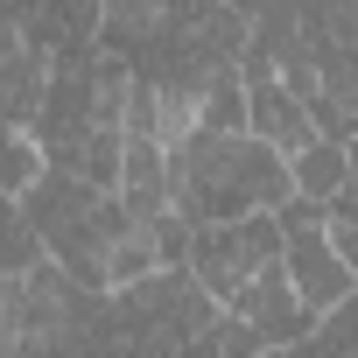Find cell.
<instances>
[{"label": "cell", "instance_id": "7a4b0ae2", "mask_svg": "<svg viewBox=\"0 0 358 358\" xmlns=\"http://www.w3.org/2000/svg\"><path fill=\"white\" fill-rule=\"evenodd\" d=\"M183 267H190V281L225 309L246 281H260L267 267H281V225H274V211L239 218V225H204V232H190Z\"/></svg>", "mask_w": 358, "mask_h": 358}, {"label": "cell", "instance_id": "6da1fadb", "mask_svg": "<svg viewBox=\"0 0 358 358\" xmlns=\"http://www.w3.org/2000/svg\"><path fill=\"white\" fill-rule=\"evenodd\" d=\"M288 197H295L288 162L260 148L253 134H190L169 155V211L183 232L239 225V218L281 211Z\"/></svg>", "mask_w": 358, "mask_h": 358}, {"label": "cell", "instance_id": "ba28073f", "mask_svg": "<svg viewBox=\"0 0 358 358\" xmlns=\"http://www.w3.org/2000/svg\"><path fill=\"white\" fill-rule=\"evenodd\" d=\"M36 260H43V246H36L22 204H15V197H0V281L22 274V267H36Z\"/></svg>", "mask_w": 358, "mask_h": 358}, {"label": "cell", "instance_id": "5b68a950", "mask_svg": "<svg viewBox=\"0 0 358 358\" xmlns=\"http://www.w3.org/2000/svg\"><path fill=\"white\" fill-rule=\"evenodd\" d=\"M288 183H295V197H302V204H330V197L351 183L344 148H330V141H309V148L288 162Z\"/></svg>", "mask_w": 358, "mask_h": 358}, {"label": "cell", "instance_id": "8992f818", "mask_svg": "<svg viewBox=\"0 0 358 358\" xmlns=\"http://www.w3.org/2000/svg\"><path fill=\"white\" fill-rule=\"evenodd\" d=\"M176 358H267V344H260L239 316H225V309H218V316H211L183 351H176Z\"/></svg>", "mask_w": 358, "mask_h": 358}, {"label": "cell", "instance_id": "277c9868", "mask_svg": "<svg viewBox=\"0 0 358 358\" xmlns=\"http://www.w3.org/2000/svg\"><path fill=\"white\" fill-rule=\"evenodd\" d=\"M113 197H120V204H127V211H134L141 225H155V218H176V211H169V155L127 134V148H120V183H113Z\"/></svg>", "mask_w": 358, "mask_h": 358}, {"label": "cell", "instance_id": "3957f363", "mask_svg": "<svg viewBox=\"0 0 358 358\" xmlns=\"http://www.w3.org/2000/svg\"><path fill=\"white\" fill-rule=\"evenodd\" d=\"M225 316H239L267 351H295V344L316 330V316L295 302V288H288V274H281V267H267L260 281H246V288L225 302Z\"/></svg>", "mask_w": 358, "mask_h": 358}, {"label": "cell", "instance_id": "52a82bcc", "mask_svg": "<svg viewBox=\"0 0 358 358\" xmlns=\"http://www.w3.org/2000/svg\"><path fill=\"white\" fill-rule=\"evenodd\" d=\"M323 239H330V253L344 260V274L358 281V190H351V183L323 204Z\"/></svg>", "mask_w": 358, "mask_h": 358}]
</instances>
